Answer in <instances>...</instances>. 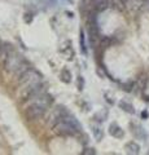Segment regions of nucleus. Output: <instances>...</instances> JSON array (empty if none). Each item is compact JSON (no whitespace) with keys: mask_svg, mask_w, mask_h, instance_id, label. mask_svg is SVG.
Returning <instances> with one entry per match:
<instances>
[{"mask_svg":"<svg viewBox=\"0 0 149 155\" xmlns=\"http://www.w3.org/2000/svg\"><path fill=\"white\" fill-rule=\"evenodd\" d=\"M114 7L113 0H92V9L96 12H105L107 9Z\"/></svg>","mask_w":149,"mask_h":155,"instance_id":"7","label":"nucleus"},{"mask_svg":"<svg viewBox=\"0 0 149 155\" xmlns=\"http://www.w3.org/2000/svg\"><path fill=\"white\" fill-rule=\"evenodd\" d=\"M118 106H119V109L123 110L124 113H127V114H131V115H134V114L136 113V110H135V107H134V106H132V104L127 102V101H119Z\"/></svg>","mask_w":149,"mask_h":155,"instance_id":"14","label":"nucleus"},{"mask_svg":"<svg viewBox=\"0 0 149 155\" xmlns=\"http://www.w3.org/2000/svg\"><path fill=\"white\" fill-rule=\"evenodd\" d=\"M149 118V113L147 110H144V111H141V119H148Z\"/></svg>","mask_w":149,"mask_h":155,"instance_id":"20","label":"nucleus"},{"mask_svg":"<svg viewBox=\"0 0 149 155\" xmlns=\"http://www.w3.org/2000/svg\"><path fill=\"white\" fill-rule=\"evenodd\" d=\"M108 119V111L107 110H100L93 115V120L96 123H103Z\"/></svg>","mask_w":149,"mask_h":155,"instance_id":"16","label":"nucleus"},{"mask_svg":"<svg viewBox=\"0 0 149 155\" xmlns=\"http://www.w3.org/2000/svg\"><path fill=\"white\" fill-rule=\"evenodd\" d=\"M46 92V84L43 81H35V83L27 84V85H22V88L20 91V98L22 101H27L32 98V97H36L38 94Z\"/></svg>","mask_w":149,"mask_h":155,"instance_id":"3","label":"nucleus"},{"mask_svg":"<svg viewBox=\"0 0 149 155\" xmlns=\"http://www.w3.org/2000/svg\"><path fill=\"white\" fill-rule=\"evenodd\" d=\"M105 98H107V101H108L110 105H114V100H113V98H110L108 93H105Z\"/></svg>","mask_w":149,"mask_h":155,"instance_id":"21","label":"nucleus"},{"mask_svg":"<svg viewBox=\"0 0 149 155\" xmlns=\"http://www.w3.org/2000/svg\"><path fill=\"white\" fill-rule=\"evenodd\" d=\"M91 130H92L93 138H95L97 142H100V141H101V140L104 138V130H103V128H101V125H100V123L91 125Z\"/></svg>","mask_w":149,"mask_h":155,"instance_id":"11","label":"nucleus"},{"mask_svg":"<svg viewBox=\"0 0 149 155\" xmlns=\"http://www.w3.org/2000/svg\"><path fill=\"white\" fill-rule=\"evenodd\" d=\"M53 132L62 137H70V136H76L82 132V124L78 122V119L74 118L69 113L64 118L53 124Z\"/></svg>","mask_w":149,"mask_h":155,"instance_id":"1","label":"nucleus"},{"mask_svg":"<svg viewBox=\"0 0 149 155\" xmlns=\"http://www.w3.org/2000/svg\"><path fill=\"white\" fill-rule=\"evenodd\" d=\"M60 80L62 81V83H65V84H69L71 81V72H70V70H68L66 67H64V69L60 71Z\"/></svg>","mask_w":149,"mask_h":155,"instance_id":"15","label":"nucleus"},{"mask_svg":"<svg viewBox=\"0 0 149 155\" xmlns=\"http://www.w3.org/2000/svg\"><path fill=\"white\" fill-rule=\"evenodd\" d=\"M42 74L39 71H36L35 69H32L30 67L26 72H23V74L18 78V84L21 87L22 85H27V84H31V83H35V81H40L42 80Z\"/></svg>","mask_w":149,"mask_h":155,"instance_id":"5","label":"nucleus"},{"mask_svg":"<svg viewBox=\"0 0 149 155\" xmlns=\"http://www.w3.org/2000/svg\"><path fill=\"white\" fill-rule=\"evenodd\" d=\"M61 53L65 56L66 60H73L74 57V51H73V47H71V41H65L64 45L61 48Z\"/></svg>","mask_w":149,"mask_h":155,"instance_id":"10","label":"nucleus"},{"mask_svg":"<svg viewBox=\"0 0 149 155\" xmlns=\"http://www.w3.org/2000/svg\"><path fill=\"white\" fill-rule=\"evenodd\" d=\"M80 154L82 155H95L96 154V150L93 147H86Z\"/></svg>","mask_w":149,"mask_h":155,"instance_id":"18","label":"nucleus"},{"mask_svg":"<svg viewBox=\"0 0 149 155\" xmlns=\"http://www.w3.org/2000/svg\"><path fill=\"white\" fill-rule=\"evenodd\" d=\"M76 84H78V91H83V88H84V78L82 76V75L78 76Z\"/></svg>","mask_w":149,"mask_h":155,"instance_id":"17","label":"nucleus"},{"mask_svg":"<svg viewBox=\"0 0 149 155\" xmlns=\"http://www.w3.org/2000/svg\"><path fill=\"white\" fill-rule=\"evenodd\" d=\"M26 60H25V57H23L21 53H17V52H12L11 53V56L8 57V60L5 61V64H4V69H5L7 72H9V74H13L14 75V72H16L22 65H25L26 64Z\"/></svg>","mask_w":149,"mask_h":155,"instance_id":"4","label":"nucleus"},{"mask_svg":"<svg viewBox=\"0 0 149 155\" xmlns=\"http://www.w3.org/2000/svg\"><path fill=\"white\" fill-rule=\"evenodd\" d=\"M130 127H131V133L134 134V137H135L136 140L145 141V140L148 138V133L145 132V129H144L140 124L131 123V124H130Z\"/></svg>","mask_w":149,"mask_h":155,"instance_id":"8","label":"nucleus"},{"mask_svg":"<svg viewBox=\"0 0 149 155\" xmlns=\"http://www.w3.org/2000/svg\"><path fill=\"white\" fill-rule=\"evenodd\" d=\"M127 2H128V0H119V3H121V5H123V7H126Z\"/></svg>","mask_w":149,"mask_h":155,"instance_id":"22","label":"nucleus"},{"mask_svg":"<svg viewBox=\"0 0 149 155\" xmlns=\"http://www.w3.org/2000/svg\"><path fill=\"white\" fill-rule=\"evenodd\" d=\"M109 134L114 138H123L124 136V130L119 127L117 123H112L109 125Z\"/></svg>","mask_w":149,"mask_h":155,"instance_id":"9","label":"nucleus"},{"mask_svg":"<svg viewBox=\"0 0 149 155\" xmlns=\"http://www.w3.org/2000/svg\"><path fill=\"white\" fill-rule=\"evenodd\" d=\"M79 47H80V52L83 56L88 54V49H87V44H86V35H84V30L80 28L79 31Z\"/></svg>","mask_w":149,"mask_h":155,"instance_id":"13","label":"nucleus"},{"mask_svg":"<svg viewBox=\"0 0 149 155\" xmlns=\"http://www.w3.org/2000/svg\"><path fill=\"white\" fill-rule=\"evenodd\" d=\"M124 150H126L127 154H139L140 153V145H139L137 142L135 141H128L126 145H124Z\"/></svg>","mask_w":149,"mask_h":155,"instance_id":"12","label":"nucleus"},{"mask_svg":"<svg viewBox=\"0 0 149 155\" xmlns=\"http://www.w3.org/2000/svg\"><path fill=\"white\" fill-rule=\"evenodd\" d=\"M32 18H34V16H32L31 13H25L23 21H25V23H30V22H32Z\"/></svg>","mask_w":149,"mask_h":155,"instance_id":"19","label":"nucleus"},{"mask_svg":"<svg viewBox=\"0 0 149 155\" xmlns=\"http://www.w3.org/2000/svg\"><path fill=\"white\" fill-rule=\"evenodd\" d=\"M13 45L11 44V43H5L3 41L2 44H0V65L5 64V61L8 60V57L11 56V53L13 52Z\"/></svg>","mask_w":149,"mask_h":155,"instance_id":"6","label":"nucleus"},{"mask_svg":"<svg viewBox=\"0 0 149 155\" xmlns=\"http://www.w3.org/2000/svg\"><path fill=\"white\" fill-rule=\"evenodd\" d=\"M25 102H26V105L23 106V116H25L26 120L32 122V120L40 119L44 116L47 107H44V106H42L39 104L30 102V101H25Z\"/></svg>","mask_w":149,"mask_h":155,"instance_id":"2","label":"nucleus"},{"mask_svg":"<svg viewBox=\"0 0 149 155\" xmlns=\"http://www.w3.org/2000/svg\"><path fill=\"white\" fill-rule=\"evenodd\" d=\"M2 43H3V41H2V39H0V44H2Z\"/></svg>","mask_w":149,"mask_h":155,"instance_id":"23","label":"nucleus"}]
</instances>
